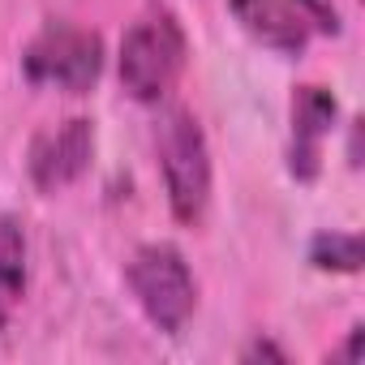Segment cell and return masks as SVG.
Masks as SVG:
<instances>
[{"label":"cell","mask_w":365,"mask_h":365,"mask_svg":"<svg viewBox=\"0 0 365 365\" xmlns=\"http://www.w3.org/2000/svg\"><path fill=\"white\" fill-rule=\"evenodd\" d=\"M159 172H163V194L180 224H202L211 207V146L190 108H168L155 129Z\"/></svg>","instance_id":"obj_2"},{"label":"cell","mask_w":365,"mask_h":365,"mask_svg":"<svg viewBox=\"0 0 365 365\" xmlns=\"http://www.w3.org/2000/svg\"><path fill=\"white\" fill-rule=\"evenodd\" d=\"M237 22L267 48L301 56L314 35H339V18L327 0H228Z\"/></svg>","instance_id":"obj_5"},{"label":"cell","mask_w":365,"mask_h":365,"mask_svg":"<svg viewBox=\"0 0 365 365\" xmlns=\"http://www.w3.org/2000/svg\"><path fill=\"white\" fill-rule=\"evenodd\" d=\"M190 65V39L180 18L163 5V0H150V5L129 22L120 52H116V73L129 99L138 103H163L180 73Z\"/></svg>","instance_id":"obj_1"},{"label":"cell","mask_w":365,"mask_h":365,"mask_svg":"<svg viewBox=\"0 0 365 365\" xmlns=\"http://www.w3.org/2000/svg\"><path fill=\"white\" fill-rule=\"evenodd\" d=\"M22 73L31 86H48L61 95H91L103 73V35L78 22L52 18L26 43Z\"/></svg>","instance_id":"obj_3"},{"label":"cell","mask_w":365,"mask_h":365,"mask_svg":"<svg viewBox=\"0 0 365 365\" xmlns=\"http://www.w3.org/2000/svg\"><path fill=\"white\" fill-rule=\"evenodd\" d=\"M262 356H267V361H288V352L275 348L271 339H258V344H250V348L241 352V361H262Z\"/></svg>","instance_id":"obj_10"},{"label":"cell","mask_w":365,"mask_h":365,"mask_svg":"<svg viewBox=\"0 0 365 365\" xmlns=\"http://www.w3.org/2000/svg\"><path fill=\"white\" fill-rule=\"evenodd\" d=\"M26 297V228L18 215H0V331Z\"/></svg>","instance_id":"obj_8"},{"label":"cell","mask_w":365,"mask_h":365,"mask_svg":"<svg viewBox=\"0 0 365 365\" xmlns=\"http://www.w3.org/2000/svg\"><path fill=\"white\" fill-rule=\"evenodd\" d=\"M125 279H129V292L142 305L146 322L163 335H176L198 309V279H194L185 254L168 241L138 245L125 267Z\"/></svg>","instance_id":"obj_4"},{"label":"cell","mask_w":365,"mask_h":365,"mask_svg":"<svg viewBox=\"0 0 365 365\" xmlns=\"http://www.w3.org/2000/svg\"><path fill=\"white\" fill-rule=\"evenodd\" d=\"M348 163L361 168V120H352V129H348Z\"/></svg>","instance_id":"obj_12"},{"label":"cell","mask_w":365,"mask_h":365,"mask_svg":"<svg viewBox=\"0 0 365 365\" xmlns=\"http://www.w3.org/2000/svg\"><path fill=\"white\" fill-rule=\"evenodd\" d=\"M335 95L318 82L297 86L292 95V142H288V168L297 180H314L322 168V142L335 129Z\"/></svg>","instance_id":"obj_7"},{"label":"cell","mask_w":365,"mask_h":365,"mask_svg":"<svg viewBox=\"0 0 365 365\" xmlns=\"http://www.w3.org/2000/svg\"><path fill=\"white\" fill-rule=\"evenodd\" d=\"M309 262L318 271L356 275L361 271V237L356 232H318L309 241Z\"/></svg>","instance_id":"obj_9"},{"label":"cell","mask_w":365,"mask_h":365,"mask_svg":"<svg viewBox=\"0 0 365 365\" xmlns=\"http://www.w3.org/2000/svg\"><path fill=\"white\" fill-rule=\"evenodd\" d=\"M356 356H361V327H352V331H348L344 348H339V352H335L331 361H356Z\"/></svg>","instance_id":"obj_11"},{"label":"cell","mask_w":365,"mask_h":365,"mask_svg":"<svg viewBox=\"0 0 365 365\" xmlns=\"http://www.w3.org/2000/svg\"><path fill=\"white\" fill-rule=\"evenodd\" d=\"M91 159H95V120L65 116L56 125H43L31 138V150H26L31 185L39 194H61V190L73 185V180L86 176Z\"/></svg>","instance_id":"obj_6"}]
</instances>
